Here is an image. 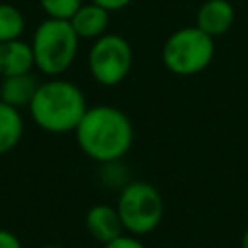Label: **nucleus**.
<instances>
[{
    "label": "nucleus",
    "mask_w": 248,
    "mask_h": 248,
    "mask_svg": "<svg viewBox=\"0 0 248 248\" xmlns=\"http://www.w3.org/2000/svg\"><path fill=\"white\" fill-rule=\"evenodd\" d=\"M91 2H95V4L103 6V8H105V10H108V12H118V10L126 8L132 0H91Z\"/></svg>",
    "instance_id": "17"
},
{
    "label": "nucleus",
    "mask_w": 248,
    "mask_h": 248,
    "mask_svg": "<svg viewBox=\"0 0 248 248\" xmlns=\"http://www.w3.org/2000/svg\"><path fill=\"white\" fill-rule=\"evenodd\" d=\"M89 74L105 87L118 85L132 68V48L128 41L116 33H105L93 41L87 56Z\"/></svg>",
    "instance_id": "6"
},
{
    "label": "nucleus",
    "mask_w": 248,
    "mask_h": 248,
    "mask_svg": "<svg viewBox=\"0 0 248 248\" xmlns=\"http://www.w3.org/2000/svg\"><path fill=\"white\" fill-rule=\"evenodd\" d=\"M39 79L27 72V74H17V76H8L2 78L0 81V101L16 107V108H27L29 103L33 101L37 87H39Z\"/></svg>",
    "instance_id": "11"
},
{
    "label": "nucleus",
    "mask_w": 248,
    "mask_h": 248,
    "mask_svg": "<svg viewBox=\"0 0 248 248\" xmlns=\"http://www.w3.org/2000/svg\"><path fill=\"white\" fill-rule=\"evenodd\" d=\"M240 246L242 248H248V229L244 231V234H242V240H240Z\"/></svg>",
    "instance_id": "18"
},
{
    "label": "nucleus",
    "mask_w": 248,
    "mask_h": 248,
    "mask_svg": "<svg viewBox=\"0 0 248 248\" xmlns=\"http://www.w3.org/2000/svg\"><path fill=\"white\" fill-rule=\"evenodd\" d=\"M25 31V16L19 8L8 2H0V43L21 39Z\"/></svg>",
    "instance_id": "13"
},
{
    "label": "nucleus",
    "mask_w": 248,
    "mask_h": 248,
    "mask_svg": "<svg viewBox=\"0 0 248 248\" xmlns=\"http://www.w3.org/2000/svg\"><path fill=\"white\" fill-rule=\"evenodd\" d=\"M0 248H23V244L16 232L8 229H0Z\"/></svg>",
    "instance_id": "16"
},
{
    "label": "nucleus",
    "mask_w": 248,
    "mask_h": 248,
    "mask_svg": "<svg viewBox=\"0 0 248 248\" xmlns=\"http://www.w3.org/2000/svg\"><path fill=\"white\" fill-rule=\"evenodd\" d=\"M43 248H60V246H52V244H48V246H43Z\"/></svg>",
    "instance_id": "19"
},
{
    "label": "nucleus",
    "mask_w": 248,
    "mask_h": 248,
    "mask_svg": "<svg viewBox=\"0 0 248 248\" xmlns=\"http://www.w3.org/2000/svg\"><path fill=\"white\" fill-rule=\"evenodd\" d=\"M85 229L103 246L108 244L110 240L118 238L120 234H124V225L118 215V209L108 203H97L87 209Z\"/></svg>",
    "instance_id": "7"
},
{
    "label": "nucleus",
    "mask_w": 248,
    "mask_h": 248,
    "mask_svg": "<svg viewBox=\"0 0 248 248\" xmlns=\"http://www.w3.org/2000/svg\"><path fill=\"white\" fill-rule=\"evenodd\" d=\"M108 16H110V12L105 10L103 6L95 4V2L81 4L79 10L70 17V25L74 27V31L79 39L95 41L107 33Z\"/></svg>",
    "instance_id": "10"
},
{
    "label": "nucleus",
    "mask_w": 248,
    "mask_h": 248,
    "mask_svg": "<svg viewBox=\"0 0 248 248\" xmlns=\"http://www.w3.org/2000/svg\"><path fill=\"white\" fill-rule=\"evenodd\" d=\"M25 132V122L19 108L0 101V155L10 153L17 147Z\"/></svg>",
    "instance_id": "12"
},
{
    "label": "nucleus",
    "mask_w": 248,
    "mask_h": 248,
    "mask_svg": "<svg viewBox=\"0 0 248 248\" xmlns=\"http://www.w3.org/2000/svg\"><path fill=\"white\" fill-rule=\"evenodd\" d=\"M215 56V39L200 27H182L163 45V64L176 76L202 74Z\"/></svg>",
    "instance_id": "4"
},
{
    "label": "nucleus",
    "mask_w": 248,
    "mask_h": 248,
    "mask_svg": "<svg viewBox=\"0 0 248 248\" xmlns=\"http://www.w3.org/2000/svg\"><path fill=\"white\" fill-rule=\"evenodd\" d=\"M31 120L48 134L74 132L87 110L83 91L62 78H50L39 83L33 101L29 103Z\"/></svg>",
    "instance_id": "2"
},
{
    "label": "nucleus",
    "mask_w": 248,
    "mask_h": 248,
    "mask_svg": "<svg viewBox=\"0 0 248 248\" xmlns=\"http://www.w3.org/2000/svg\"><path fill=\"white\" fill-rule=\"evenodd\" d=\"M103 248H145V244L141 240H138L136 236H126V234H120L118 238L110 240L108 244H105Z\"/></svg>",
    "instance_id": "15"
},
{
    "label": "nucleus",
    "mask_w": 248,
    "mask_h": 248,
    "mask_svg": "<svg viewBox=\"0 0 248 248\" xmlns=\"http://www.w3.org/2000/svg\"><path fill=\"white\" fill-rule=\"evenodd\" d=\"M41 10L46 14V17L52 19H68L79 10L83 4L81 0H37Z\"/></svg>",
    "instance_id": "14"
},
{
    "label": "nucleus",
    "mask_w": 248,
    "mask_h": 248,
    "mask_svg": "<svg viewBox=\"0 0 248 248\" xmlns=\"http://www.w3.org/2000/svg\"><path fill=\"white\" fill-rule=\"evenodd\" d=\"M31 48L35 68L48 78H60L78 56L79 37L68 19L46 17L35 27Z\"/></svg>",
    "instance_id": "3"
},
{
    "label": "nucleus",
    "mask_w": 248,
    "mask_h": 248,
    "mask_svg": "<svg viewBox=\"0 0 248 248\" xmlns=\"http://www.w3.org/2000/svg\"><path fill=\"white\" fill-rule=\"evenodd\" d=\"M118 215L124 231L132 234H149L163 219L165 203L159 190L149 182H128L122 186L118 202Z\"/></svg>",
    "instance_id": "5"
},
{
    "label": "nucleus",
    "mask_w": 248,
    "mask_h": 248,
    "mask_svg": "<svg viewBox=\"0 0 248 248\" xmlns=\"http://www.w3.org/2000/svg\"><path fill=\"white\" fill-rule=\"evenodd\" d=\"M33 68H35V58H33L31 43H25L23 39L0 43V78L27 74Z\"/></svg>",
    "instance_id": "9"
},
{
    "label": "nucleus",
    "mask_w": 248,
    "mask_h": 248,
    "mask_svg": "<svg viewBox=\"0 0 248 248\" xmlns=\"http://www.w3.org/2000/svg\"><path fill=\"white\" fill-rule=\"evenodd\" d=\"M234 23V8L229 0H205L196 14V27L209 37L225 35Z\"/></svg>",
    "instance_id": "8"
},
{
    "label": "nucleus",
    "mask_w": 248,
    "mask_h": 248,
    "mask_svg": "<svg viewBox=\"0 0 248 248\" xmlns=\"http://www.w3.org/2000/svg\"><path fill=\"white\" fill-rule=\"evenodd\" d=\"M76 132L79 149L97 163L122 159L134 141V126L126 112L116 107H87Z\"/></svg>",
    "instance_id": "1"
}]
</instances>
